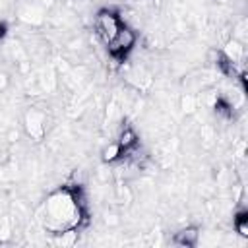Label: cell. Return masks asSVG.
I'll return each instance as SVG.
<instances>
[{
	"mask_svg": "<svg viewBox=\"0 0 248 248\" xmlns=\"http://www.w3.org/2000/svg\"><path fill=\"white\" fill-rule=\"evenodd\" d=\"M116 143L122 147V151H128V149H134L138 145V134L132 126H122L118 130V138H116Z\"/></svg>",
	"mask_w": 248,
	"mask_h": 248,
	"instance_id": "cell-7",
	"label": "cell"
},
{
	"mask_svg": "<svg viewBox=\"0 0 248 248\" xmlns=\"http://www.w3.org/2000/svg\"><path fill=\"white\" fill-rule=\"evenodd\" d=\"M128 81H130V83H132L136 89L145 91V89L151 85V76H149L145 70L136 68V70H132V72L128 74Z\"/></svg>",
	"mask_w": 248,
	"mask_h": 248,
	"instance_id": "cell-8",
	"label": "cell"
},
{
	"mask_svg": "<svg viewBox=\"0 0 248 248\" xmlns=\"http://www.w3.org/2000/svg\"><path fill=\"white\" fill-rule=\"evenodd\" d=\"M120 27H122V21L112 10H101L95 16V33L105 45L118 33Z\"/></svg>",
	"mask_w": 248,
	"mask_h": 248,
	"instance_id": "cell-3",
	"label": "cell"
},
{
	"mask_svg": "<svg viewBox=\"0 0 248 248\" xmlns=\"http://www.w3.org/2000/svg\"><path fill=\"white\" fill-rule=\"evenodd\" d=\"M232 225H234V231L240 236H244V238L248 236V217H246V211H238L234 221H232Z\"/></svg>",
	"mask_w": 248,
	"mask_h": 248,
	"instance_id": "cell-12",
	"label": "cell"
},
{
	"mask_svg": "<svg viewBox=\"0 0 248 248\" xmlns=\"http://www.w3.org/2000/svg\"><path fill=\"white\" fill-rule=\"evenodd\" d=\"M180 108H182V112H186V114L196 112V110L200 108V101H198V97H196V95H190V93L182 95V97H180Z\"/></svg>",
	"mask_w": 248,
	"mask_h": 248,
	"instance_id": "cell-11",
	"label": "cell"
},
{
	"mask_svg": "<svg viewBox=\"0 0 248 248\" xmlns=\"http://www.w3.org/2000/svg\"><path fill=\"white\" fill-rule=\"evenodd\" d=\"M54 4V0H39V6L41 8H48V6H52Z\"/></svg>",
	"mask_w": 248,
	"mask_h": 248,
	"instance_id": "cell-15",
	"label": "cell"
},
{
	"mask_svg": "<svg viewBox=\"0 0 248 248\" xmlns=\"http://www.w3.org/2000/svg\"><path fill=\"white\" fill-rule=\"evenodd\" d=\"M12 236V223H10V219L6 217L4 221H2V225H0V240H8Z\"/></svg>",
	"mask_w": 248,
	"mask_h": 248,
	"instance_id": "cell-13",
	"label": "cell"
},
{
	"mask_svg": "<svg viewBox=\"0 0 248 248\" xmlns=\"http://www.w3.org/2000/svg\"><path fill=\"white\" fill-rule=\"evenodd\" d=\"M19 17L27 23H41L43 21V10L39 6H25L19 12Z\"/></svg>",
	"mask_w": 248,
	"mask_h": 248,
	"instance_id": "cell-9",
	"label": "cell"
},
{
	"mask_svg": "<svg viewBox=\"0 0 248 248\" xmlns=\"http://www.w3.org/2000/svg\"><path fill=\"white\" fill-rule=\"evenodd\" d=\"M23 126H25V132L31 140L35 141H41L46 134V114L39 108H29L25 112V118H23Z\"/></svg>",
	"mask_w": 248,
	"mask_h": 248,
	"instance_id": "cell-4",
	"label": "cell"
},
{
	"mask_svg": "<svg viewBox=\"0 0 248 248\" xmlns=\"http://www.w3.org/2000/svg\"><path fill=\"white\" fill-rule=\"evenodd\" d=\"M136 43H138V35H136V31H134L132 27L122 25V27L118 29V33L107 43V46H108V54H110L112 58H124V56L136 46Z\"/></svg>",
	"mask_w": 248,
	"mask_h": 248,
	"instance_id": "cell-2",
	"label": "cell"
},
{
	"mask_svg": "<svg viewBox=\"0 0 248 248\" xmlns=\"http://www.w3.org/2000/svg\"><path fill=\"white\" fill-rule=\"evenodd\" d=\"M85 223L87 219L78 202V194L70 188H60L46 198L43 205V225L48 232L56 234L68 229H79Z\"/></svg>",
	"mask_w": 248,
	"mask_h": 248,
	"instance_id": "cell-1",
	"label": "cell"
},
{
	"mask_svg": "<svg viewBox=\"0 0 248 248\" xmlns=\"http://www.w3.org/2000/svg\"><path fill=\"white\" fill-rule=\"evenodd\" d=\"M198 240H200V231L196 227H184L178 232H174V236H172V242L176 246H184V248L196 246Z\"/></svg>",
	"mask_w": 248,
	"mask_h": 248,
	"instance_id": "cell-6",
	"label": "cell"
},
{
	"mask_svg": "<svg viewBox=\"0 0 248 248\" xmlns=\"http://www.w3.org/2000/svg\"><path fill=\"white\" fill-rule=\"evenodd\" d=\"M8 85H10V78H8V74L0 72V91H4Z\"/></svg>",
	"mask_w": 248,
	"mask_h": 248,
	"instance_id": "cell-14",
	"label": "cell"
},
{
	"mask_svg": "<svg viewBox=\"0 0 248 248\" xmlns=\"http://www.w3.org/2000/svg\"><path fill=\"white\" fill-rule=\"evenodd\" d=\"M120 155H124V151H122V147H120L116 141H112V143L105 145V147H103V151H101V157H103V161H105V163H114V161H118V159H120Z\"/></svg>",
	"mask_w": 248,
	"mask_h": 248,
	"instance_id": "cell-10",
	"label": "cell"
},
{
	"mask_svg": "<svg viewBox=\"0 0 248 248\" xmlns=\"http://www.w3.org/2000/svg\"><path fill=\"white\" fill-rule=\"evenodd\" d=\"M244 43L236 41V39H229L223 48H221V56L225 58V62L234 64V66H242L244 64Z\"/></svg>",
	"mask_w": 248,
	"mask_h": 248,
	"instance_id": "cell-5",
	"label": "cell"
}]
</instances>
